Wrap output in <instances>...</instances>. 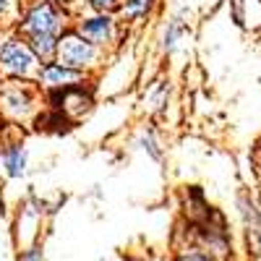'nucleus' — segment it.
Returning a JSON list of instances; mask_svg holds the SVG:
<instances>
[{
  "label": "nucleus",
  "instance_id": "5",
  "mask_svg": "<svg viewBox=\"0 0 261 261\" xmlns=\"http://www.w3.org/2000/svg\"><path fill=\"white\" fill-rule=\"evenodd\" d=\"M42 81L53 89H68L71 84H76L81 79V71L76 68H68V65H60V63H45V68H42Z\"/></svg>",
  "mask_w": 261,
  "mask_h": 261
},
{
  "label": "nucleus",
  "instance_id": "1",
  "mask_svg": "<svg viewBox=\"0 0 261 261\" xmlns=\"http://www.w3.org/2000/svg\"><path fill=\"white\" fill-rule=\"evenodd\" d=\"M58 63L60 65H68V68H76L81 71L84 65L94 63L97 58V45H92L89 39H84L79 32H71V34H63L58 39Z\"/></svg>",
  "mask_w": 261,
  "mask_h": 261
},
{
  "label": "nucleus",
  "instance_id": "6",
  "mask_svg": "<svg viewBox=\"0 0 261 261\" xmlns=\"http://www.w3.org/2000/svg\"><path fill=\"white\" fill-rule=\"evenodd\" d=\"M29 50L34 53V58H42V60H50L58 50V39L55 34H37V37H29Z\"/></svg>",
  "mask_w": 261,
  "mask_h": 261
},
{
  "label": "nucleus",
  "instance_id": "7",
  "mask_svg": "<svg viewBox=\"0 0 261 261\" xmlns=\"http://www.w3.org/2000/svg\"><path fill=\"white\" fill-rule=\"evenodd\" d=\"M3 162L8 167V175L11 178L24 175V170H27V151L21 149V146H8L3 151Z\"/></svg>",
  "mask_w": 261,
  "mask_h": 261
},
{
  "label": "nucleus",
  "instance_id": "12",
  "mask_svg": "<svg viewBox=\"0 0 261 261\" xmlns=\"http://www.w3.org/2000/svg\"><path fill=\"white\" fill-rule=\"evenodd\" d=\"M18 261H45V258H42V251H39V248H29V251L21 253Z\"/></svg>",
  "mask_w": 261,
  "mask_h": 261
},
{
  "label": "nucleus",
  "instance_id": "13",
  "mask_svg": "<svg viewBox=\"0 0 261 261\" xmlns=\"http://www.w3.org/2000/svg\"><path fill=\"white\" fill-rule=\"evenodd\" d=\"M178 261H209L206 256H199V253H188V256H180Z\"/></svg>",
  "mask_w": 261,
  "mask_h": 261
},
{
  "label": "nucleus",
  "instance_id": "11",
  "mask_svg": "<svg viewBox=\"0 0 261 261\" xmlns=\"http://www.w3.org/2000/svg\"><path fill=\"white\" fill-rule=\"evenodd\" d=\"M89 6L99 13H110V11L118 8V0H89Z\"/></svg>",
  "mask_w": 261,
  "mask_h": 261
},
{
  "label": "nucleus",
  "instance_id": "2",
  "mask_svg": "<svg viewBox=\"0 0 261 261\" xmlns=\"http://www.w3.org/2000/svg\"><path fill=\"white\" fill-rule=\"evenodd\" d=\"M60 27V13L58 8L50 3V0H39L34 3L27 16H24V24H21V32L27 37H37V34H55Z\"/></svg>",
  "mask_w": 261,
  "mask_h": 261
},
{
  "label": "nucleus",
  "instance_id": "9",
  "mask_svg": "<svg viewBox=\"0 0 261 261\" xmlns=\"http://www.w3.org/2000/svg\"><path fill=\"white\" fill-rule=\"evenodd\" d=\"M149 3H151V0H125V6H123V13H125V18H130V21L141 18V16L146 13Z\"/></svg>",
  "mask_w": 261,
  "mask_h": 261
},
{
  "label": "nucleus",
  "instance_id": "8",
  "mask_svg": "<svg viewBox=\"0 0 261 261\" xmlns=\"http://www.w3.org/2000/svg\"><path fill=\"white\" fill-rule=\"evenodd\" d=\"M3 102H6L8 110H13V113H27V107H29V97L21 94V89L16 94L13 92H6L3 94Z\"/></svg>",
  "mask_w": 261,
  "mask_h": 261
},
{
  "label": "nucleus",
  "instance_id": "3",
  "mask_svg": "<svg viewBox=\"0 0 261 261\" xmlns=\"http://www.w3.org/2000/svg\"><path fill=\"white\" fill-rule=\"evenodd\" d=\"M0 65L13 76H27V73L34 71L37 58L29 50V45H24V42H18V39H8L0 45Z\"/></svg>",
  "mask_w": 261,
  "mask_h": 261
},
{
  "label": "nucleus",
  "instance_id": "4",
  "mask_svg": "<svg viewBox=\"0 0 261 261\" xmlns=\"http://www.w3.org/2000/svg\"><path fill=\"white\" fill-rule=\"evenodd\" d=\"M79 34L84 39H89L92 45H105L113 39V18L110 16H97V18H86L79 27Z\"/></svg>",
  "mask_w": 261,
  "mask_h": 261
},
{
  "label": "nucleus",
  "instance_id": "14",
  "mask_svg": "<svg viewBox=\"0 0 261 261\" xmlns=\"http://www.w3.org/2000/svg\"><path fill=\"white\" fill-rule=\"evenodd\" d=\"M6 8H8V0H0V13H3Z\"/></svg>",
  "mask_w": 261,
  "mask_h": 261
},
{
  "label": "nucleus",
  "instance_id": "10",
  "mask_svg": "<svg viewBox=\"0 0 261 261\" xmlns=\"http://www.w3.org/2000/svg\"><path fill=\"white\" fill-rule=\"evenodd\" d=\"M180 32H183V21H180V18H172V21H170V29H167V34H165V47H167V50L175 47Z\"/></svg>",
  "mask_w": 261,
  "mask_h": 261
}]
</instances>
